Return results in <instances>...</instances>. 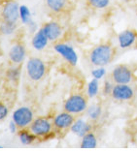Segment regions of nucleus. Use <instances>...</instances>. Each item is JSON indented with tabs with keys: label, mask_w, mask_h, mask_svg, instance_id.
<instances>
[{
	"label": "nucleus",
	"mask_w": 137,
	"mask_h": 153,
	"mask_svg": "<svg viewBox=\"0 0 137 153\" xmlns=\"http://www.w3.org/2000/svg\"><path fill=\"white\" fill-rule=\"evenodd\" d=\"M87 114H88V116L90 117L91 120H97L100 116H101V114H102V108L99 106L97 104H94L91 105V106L88 107L87 108Z\"/></svg>",
	"instance_id": "aec40b11"
},
{
	"label": "nucleus",
	"mask_w": 137,
	"mask_h": 153,
	"mask_svg": "<svg viewBox=\"0 0 137 153\" xmlns=\"http://www.w3.org/2000/svg\"><path fill=\"white\" fill-rule=\"evenodd\" d=\"M0 148H3V146H0Z\"/></svg>",
	"instance_id": "c85d7f7f"
},
{
	"label": "nucleus",
	"mask_w": 137,
	"mask_h": 153,
	"mask_svg": "<svg viewBox=\"0 0 137 153\" xmlns=\"http://www.w3.org/2000/svg\"><path fill=\"white\" fill-rule=\"evenodd\" d=\"M27 76L33 82H38L46 74V65L43 60L38 57H31L26 63Z\"/></svg>",
	"instance_id": "7ed1b4c3"
},
{
	"label": "nucleus",
	"mask_w": 137,
	"mask_h": 153,
	"mask_svg": "<svg viewBox=\"0 0 137 153\" xmlns=\"http://www.w3.org/2000/svg\"><path fill=\"white\" fill-rule=\"evenodd\" d=\"M41 28L44 30L49 41L51 42H54L55 40L59 39V37L62 34V27L56 22H46Z\"/></svg>",
	"instance_id": "f8f14e48"
},
{
	"label": "nucleus",
	"mask_w": 137,
	"mask_h": 153,
	"mask_svg": "<svg viewBox=\"0 0 137 153\" xmlns=\"http://www.w3.org/2000/svg\"><path fill=\"white\" fill-rule=\"evenodd\" d=\"M54 50L64 58L72 66H76L78 63V55L75 50L68 44L58 43L54 46Z\"/></svg>",
	"instance_id": "1a4fd4ad"
},
{
	"label": "nucleus",
	"mask_w": 137,
	"mask_h": 153,
	"mask_svg": "<svg viewBox=\"0 0 137 153\" xmlns=\"http://www.w3.org/2000/svg\"><path fill=\"white\" fill-rule=\"evenodd\" d=\"M111 79L115 83L130 84L132 80V71L126 64H120L113 69Z\"/></svg>",
	"instance_id": "0eeeda50"
},
{
	"label": "nucleus",
	"mask_w": 137,
	"mask_h": 153,
	"mask_svg": "<svg viewBox=\"0 0 137 153\" xmlns=\"http://www.w3.org/2000/svg\"><path fill=\"white\" fill-rule=\"evenodd\" d=\"M33 112L27 107H21L18 110H16L12 116V120L17 124L19 129H23L29 127L31 122L33 121Z\"/></svg>",
	"instance_id": "39448f33"
},
{
	"label": "nucleus",
	"mask_w": 137,
	"mask_h": 153,
	"mask_svg": "<svg viewBox=\"0 0 137 153\" xmlns=\"http://www.w3.org/2000/svg\"><path fill=\"white\" fill-rule=\"evenodd\" d=\"M1 18L3 22L17 23L19 19V5L15 0H8L1 8Z\"/></svg>",
	"instance_id": "423d86ee"
},
{
	"label": "nucleus",
	"mask_w": 137,
	"mask_h": 153,
	"mask_svg": "<svg viewBox=\"0 0 137 153\" xmlns=\"http://www.w3.org/2000/svg\"><path fill=\"white\" fill-rule=\"evenodd\" d=\"M91 130H92V125L91 123L87 122L86 120H84L83 118L76 119L70 128V131L73 134L80 137V138H82L83 136L86 135L87 133L91 132Z\"/></svg>",
	"instance_id": "4468645a"
},
{
	"label": "nucleus",
	"mask_w": 137,
	"mask_h": 153,
	"mask_svg": "<svg viewBox=\"0 0 137 153\" xmlns=\"http://www.w3.org/2000/svg\"><path fill=\"white\" fill-rule=\"evenodd\" d=\"M18 136H19V140H21V143L22 144H25V146H29V144L33 143L36 138H37L29 129L27 130L26 128L19 129L18 132Z\"/></svg>",
	"instance_id": "a211bd4d"
},
{
	"label": "nucleus",
	"mask_w": 137,
	"mask_h": 153,
	"mask_svg": "<svg viewBox=\"0 0 137 153\" xmlns=\"http://www.w3.org/2000/svg\"><path fill=\"white\" fill-rule=\"evenodd\" d=\"M137 42V33L133 30L127 29L118 35V44L121 49L126 50L133 47Z\"/></svg>",
	"instance_id": "9b49d317"
},
{
	"label": "nucleus",
	"mask_w": 137,
	"mask_h": 153,
	"mask_svg": "<svg viewBox=\"0 0 137 153\" xmlns=\"http://www.w3.org/2000/svg\"><path fill=\"white\" fill-rule=\"evenodd\" d=\"M112 98L119 102L130 101L134 96V90L132 87L130 86V84H122V83H115L113 87Z\"/></svg>",
	"instance_id": "6e6552de"
},
{
	"label": "nucleus",
	"mask_w": 137,
	"mask_h": 153,
	"mask_svg": "<svg viewBox=\"0 0 137 153\" xmlns=\"http://www.w3.org/2000/svg\"><path fill=\"white\" fill-rule=\"evenodd\" d=\"M19 19H22V23H25V25H30L32 22L30 11L27 8V6L25 5L19 6Z\"/></svg>",
	"instance_id": "412c9836"
},
{
	"label": "nucleus",
	"mask_w": 137,
	"mask_h": 153,
	"mask_svg": "<svg viewBox=\"0 0 137 153\" xmlns=\"http://www.w3.org/2000/svg\"><path fill=\"white\" fill-rule=\"evenodd\" d=\"M53 122H51L49 118L44 117V116L33 119V121L29 125V130L37 138H44V137L49 136L53 132Z\"/></svg>",
	"instance_id": "20e7f679"
},
{
	"label": "nucleus",
	"mask_w": 137,
	"mask_h": 153,
	"mask_svg": "<svg viewBox=\"0 0 137 153\" xmlns=\"http://www.w3.org/2000/svg\"><path fill=\"white\" fill-rule=\"evenodd\" d=\"M113 87H114V83H113L112 79L111 80H109V79L105 80L104 83H103V86H102V93H103V95L104 96L111 95Z\"/></svg>",
	"instance_id": "a878e982"
},
{
	"label": "nucleus",
	"mask_w": 137,
	"mask_h": 153,
	"mask_svg": "<svg viewBox=\"0 0 137 153\" xmlns=\"http://www.w3.org/2000/svg\"><path fill=\"white\" fill-rule=\"evenodd\" d=\"M115 51L109 44H100L92 48L90 52V61L95 67H105L112 62Z\"/></svg>",
	"instance_id": "f257e3e1"
},
{
	"label": "nucleus",
	"mask_w": 137,
	"mask_h": 153,
	"mask_svg": "<svg viewBox=\"0 0 137 153\" xmlns=\"http://www.w3.org/2000/svg\"><path fill=\"white\" fill-rule=\"evenodd\" d=\"M88 3L94 9H104L108 7L110 3V0H88Z\"/></svg>",
	"instance_id": "b1692460"
},
{
	"label": "nucleus",
	"mask_w": 137,
	"mask_h": 153,
	"mask_svg": "<svg viewBox=\"0 0 137 153\" xmlns=\"http://www.w3.org/2000/svg\"><path fill=\"white\" fill-rule=\"evenodd\" d=\"M8 112H9V110H8V107H7L4 103L0 102V122L3 121V120L7 117Z\"/></svg>",
	"instance_id": "bb28decb"
},
{
	"label": "nucleus",
	"mask_w": 137,
	"mask_h": 153,
	"mask_svg": "<svg viewBox=\"0 0 137 153\" xmlns=\"http://www.w3.org/2000/svg\"><path fill=\"white\" fill-rule=\"evenodd\" d=\"M99 92V80L96 79H92L90 82L88 83L87 94L88 98H94L97 96Z\"/></svg>",
	"instance_id": "6ab92c4d"
},
{
	"label": "nucleus",
	"mask_w": 137,
	"mask_h": 153,
	"mask_svg": "<svg viewBox=\"0 0 137 153\" xmlns=\"http://www.w3.org/2000/svg\"><path fill=\"white\" fill-rule=\"evenodd\" d=\"M97 138L92 131L87 133L86 135L82 137L80 147L82 149H94L97 146Z\"/></svg>",
	"instance_id": "dca6fc26"
},
{
	"label": "nucleus",
	"mask_w": 137,
	"mask_h": 153,
	"mask_svg": "<svg viewBox=\"0 0 137 153\" xmlns=\"http://www.w3.org/2000/svg\"><path fill=\"white\" fill-rule=\"evenodd\" d=\"M9 130L12 134H16V133L19 132V127L17 126V124H16L13 120L10 122V125H9Z\"/></svg>",
	"instance_id": "cd10ccee"
},
{
	"label": "nucleus",
	"mask_w": 137,
	"mask_h": 153,
	"mask_svg": "<svg viewBox=\"0 0 137 153\" xmlns=\"http://www.w3.org/2000/svg\"><path fill=\"white\" fill-rule=\"evenodd\" d=\"M63 108L65 111L72 114H80L87 111L88 100L82 94H72L64 102Z\"/></svg>",
	"instance_id": "f03ea898"
},
{
	"label": "nucleus",
	"mask_w": 137,
	"mask_h": 153,
	"mask_svg": "<svg viewBox=\"0 0 137 153\" xmlns=\"http://www.w3.org/2000/svg\"><path fill=\"white\" fill-rule=\"evenodd\" d=\"M75 121L74 114L64 111L63 112L56 114L53 119L54 129L58 131H65L70 129L72 124Z\"/></svg>",
	"instance_id": "9d476101"
},
{
	"label": "nucleus",
	"mask_w": 137,
	"mask_h": 153,
	"mask_svg": "<svg viewBox=\"0 0 137 153\" xmlns=\"http://www.w3.org/2000/svg\"><path fill=\"white\" fill-rule=\"evenodd\" d=\"M25 57V47L22 44L17 43L12 46V48L9 51V59L12 63L16 64V65H19V64H21L23 61Z\"/></svg>",
	"instance_id": "ddd939ff"
},
{
	"label": "nucleus",
	"mask_w": 137,
	"mask_h": 153,
	"mask_svg": "<svg viewBox=\"0 0 137 153\" xmlns=\"http://www.w3.org/2000/svg\"><path fill=\"white\" fill-rule=\"evenodd\" d=\"M48 42H49V39H48L47 35L45 34V32H44L42 28H40L34 34V37L32 39V46H33L35 50L42 51L47 47Z\"/></svg>",
	"instance_id": "2eb2a0df"
},
{
	"label": "nucleus",
	"mask_w": 137,
	"mask_h": 153,
	"mask_svg": "<svg viewBox=\"0 0 137 153\" xmlns=\"http://www.w3.org/2000/svg\"><path fill=\"white\" fill-rule=\"evenodd\" d=\"M6 76L7 79L11 80V82H17V80H19V76H21V69H19V67L11 68V69L7 71Z\"/></svg>",
	"instance_id": "5701e85b"
},
{
	"label": "nucleus",
	"mask_w": 137,
	"mask_h": 153,
	"mask_svg": "<svg viewBox=\"0 0 137 153\" xmlns=\"http://www.w3.org/2000/svg\"><path fill=\"white\" fill-rule=\"evenodd\" d=\"M16 28H17L16 23L2 22V23L0 25V33L2 35H11L15 32Z\"/></svg>",
	"instance_id": "4be33fe9"
},
{
	"label": "nucleus",
	"mask_w": 137,
	"mask_h": 153,
	"mask_svg": "<svg viewBox=\"0 0 137 153\" xmlns=\"http://www.w3.org/2000/svg\"><path fill=\"white\" fill-rule=\"evenodd\" d=\"M68 3V0H46V5L52 13L59 14L64 11Z\"/></svg>",
	"instance_id": "f3484780"
},
{
	"label": "nucleus",
	"mask_w": 137,
	"mask_h": 153,
	"mask_svg": "<svg viewBox=\"0 0 137 153\" xmlns=\"http://www.w3.org/2000/svg\"><path fill=\"white\" fill-rule=\"evenodd\" d=\"M105 75H106V69L104 67H96L91 71L92 78L98 80L100 79H103L104 76H105Z\"/></svg>",
	"instance_id": "393cba45"
}]
</instances>
